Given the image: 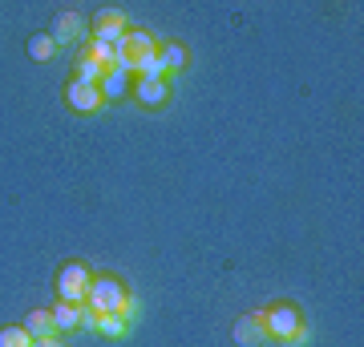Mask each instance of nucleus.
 Instances as JSON below:
<instances>
[{
	"mask_svg": "<svg viewBox=\"0 0 364 347\" xmlns=\"http://www.w3.org/2000/svg\"><path fill=\"white\" fill-rule=\"evenodd\" d=\"M102 97L105 101H117V97H126V89H130V69H122V65H114V69H105L102 73Z\"/></svg>",
	"mask_w": 364,
	"mask_h": 347,
	"instance_id": "obj_9",
	"label": "nucleus"
},
{
	"mask_svg": "<svg viewBox=\"0 0 364 347\" xmlns=\"http://www.w3.org/2000/svg\"><path fill=\"white\" fill-rule=\"evenodd\" d=\"M102 73H105L102 65L90 61V57L81 53V57H77V77H73V81H85V85H102Z\"/></svg>",
	"mask_w": 364,
	"mask_h": 347,
	"instance_id": "obj_15",
	"label": "nucleus"
},
{
	"mask_svg": "<svg viewBox=\"0 0 364 347\" xmlns=\"http://www.w3.org/2000/svg\"><path fill=\"white\" fill-rule=\"evenodd\" d=\"M49 37H53V45H57V49H61V45H77V40L85 37V16L73 13V9H69V13H61L57 21H53Z\"/></svg>",
	"mask_w": 364,
	"mask_h": 347,
	"instance_id": "obj_6",
	"label": "nucleus"
},
{
	"mask_svg": "<svg viewBox=\"0 0 364 347\" xmlns=\"http://www.w3.org/2000/svg\"><path fill=\"white\" fill-rule=\"evenodd\" d=\"M53 347H65V343H57V339H53Z\"/></svg>",
	"mask_w": 364,
	"mask_h": 347,
	"instance_id": "obj_22",
	"label": "nucleus"
},
{
	"mask_svg": "<svg viewBox=\"0 0 364 347\" xmlns=\"http://www.w3.org/2000/svg\"><path fill=\"white\" fill-rule=\"evenodd\" d=\"M126 33H130V21L122 9H102L93 16V40H102V45H122Z\"/></svg>",
	"mask_w": 364,
	"mask_h": 347,
	"instance_id": "obj_4",
	"label": "nucleus"
},
{
	"mask_svg": "<svg viewBox=\"0 0 364 347\" xmlns=\"http://www.w3.org/2000/svg\"><path fill=\"white\" fill-rule=\"evenodd\" d=\"M138 311H142V303H138L134 295H126V303H122V311H117V315H122L126 323H134V319H138Z\"/></svg>",
	"mask_w": 364,
	"mask_h": 347,
	"instance_id": "obj_18",
	"label": "nucleus"
},
{
	"mask_svg": "<svg viewBox=\"0 0 364 347\" xmlns=\"http://www.w3.org/2000/svg\"><path fill=\"white\" fill-rule=\"evenodd\" d=\"M263 315V327H267V339H291V335L304 327V319H299V311L291 307V303H279V307H272V311H259Z\"/></svg>",
	"mask_w": 364,
	"mask_h": 347,
	"instance_id": "obj_3",
	"label": "nucleus"
},
{
	"mask_svg": "<svg viewBox=\"0 0 364 347\" xmlns=\"http://www.w3.org/2000/svg\"><path fill=\"white\" fill-rule=\"evenodd\" d=\"M81 331H97V311L81 307Z\"/></svg>",
	"mask_w": 364,
	"mask_h": 347,
	"instance_id": "obj_19",
	"label": "nucleus"
},
{
	"mask_svg": "<svg viewBox=\"0 0 364 347\" xmlns=\"http://www.w3.org/2000/svg\"><path fill=\"white\" fill-rule=\"evenodd\" d=\"M308 339H312V331H308V327H299V331L291 335V339H287V347H304Z\"/></svg>",
	"mask_w": 364,
	"mask_h": 347,
	"instance_id": "obj_20",
	"label": "nucleus"
},
{
	"mask_svg": "<svg viewBox=\"0 0 364 347\" xmlns=\"http://www.w3.org/2000/svg\"><path fill=\"white\" fill-rule=\"evenodd\" d=\"M90 307L97 311V315H117L122 311V303H126V287L117 283V279H109V275H97L90 283Z\"/></svg>",
	"mask_w": 364,
	"mask_h": 347,
	"instance_id": "obj_2",
	"label": "nucleus"
},
{
	"mask_svg": "<svg viewBox=\"0 0 364 347\" xmlns=\"http://www.w3.org/2000/svg\"><path fill=\"white\" fill-rule=\"evenodd\" d=\"M53 323H57V331H77L81 327V303H57V307H53Z\"/></svg>",
	"mask_w": 364,
	"mask_h": 347,
	"instance_id": "obj_11",
	"label": "nucleus"
},
{
	"mask_svg": "<svg viewBox=\"0 0 364 347\" xmlns=\"http://www.w3.org/2000/svg\"><path fill=\"white\" fill-rule=\"evenodd\" d=\"M28 347H53V339H33Z\"/></svg>",
	"mask_w": 364,
	"mask_h": 347,
	"instance_id": "obj_21",
	"label": "nucleus"
},
{
	"mask_svg": "<svg viewBox=\"0 0 364 347\" xmlns=\"http://www.w3.org/2000/svg\"><path fill=\"white\" fill-rule=\"evenodd\" d=\"M134 93H138V101H142V105H162L170 97V85H166V81H138Z\"/></svg>",
	"mask_w": 364,
	"mask_h": 347,
	"instance_id": "obj_12",
	"label": "nucleus"
},
{
	"mask_svg": "<svg viewBox=\"0 0 364 347\" xmlns=\"http://www.w3.org/2000/svg\"><path fill=\"white\" fill-rule=\"evenodd\" d=\"M97 331L109 335V339H122V335L130 331V323L122 319V315H97Z\"/></svg>",
	"mask_w": 364,
	"mask_h": 347,
	"instance_id": "obj_16",
	"label": "nucleus"
},
{
	"mask_svg": "<svg viewBox=\"0 0 364 347\" xmlns=\"http://www.w3.org/2000/svg\"><path fill=\"white\" fill-rule=\"evenodd\" d=\"M33 339H53V331H57V323H53V311H33L25 323H21Z\"/></svg>",
	"mask_w": 364,
	"mask_h": 347,
	"instance_id": "obj_10",
	"label": "nucleus"
},
{
	"mask_svg": "<svg viewBox=\"0 0 364 347\" xmlns=\"http://www.w3.org/2000/svg\"><path fill=\"white\" fill-rule=\"evenodd\" d=\"M65 101L69 109H77V114H93V109H102V89L97 85H85V81H69L65 85Z\"/></svg>",
	"mask_w": 364,
	"mask_h": 347,
	"instance_id": "obj_8",
	"label": "nucleus"
},
{
	"mask_svg": "<svg viewBox=\"0 0 364 347\" xmlns=\"http://www.w3.org/2000/svg\"><path fill=\"white\" fill-rule=\"evenodd\" d=\"M90 283H93V275L85 263H65L57 270V295H61V303H85Z\"/></svg>",
	"mask_w": 364,
	"mask_h": 347,
	"instance_id": "obj_1",
	"label": "nucleus"
},
{
	"mask_svg": "<svg viewBox=\"0 0 364 347\" xmlns=\"http://www.w3.org/2000/svg\"><path fill=\"white\" fill-rule=\"evenodd\" d=\"M158 61H162V69H182L186 65V49H182L178 40H170V45H162V53H158Z\"/></svg>",
	"mask_w": 364,
	"mask_h": 347,
	"instance_id": "obj_14",
	"label": "nucleus"
},
{
	"mask_svg": "<svg viewBox=\"0 0 364 347\" xmlns=\"http://www.w3.org/2000/svg\"><path fill=\"white\" fill-rule=\"evenodd\" d=\"M235 343L239 347H263L267 343V327H263L259 311H251V315H239V319H235Z\"/></svg>",
	"mask_w": 364,
	"mask_h": 347,
	"instance_id": "obj_7",
	"label": "nucleus"
},
{
	"mask_svg": "<svg viewBox=\"0 0 364 347\" xmlns=\"http://www.w3.org/2000/svg\"><path fill=\"white\" fill-rule=\"evenodd\" d=\"M28 57H33V61H49V57H57V45H53L49 33H33V37H28Z\"/></svg>",
	"mask_w": 364,
	"mask_h": 347,
	"instance_id": "obj_13",
	"label": "nucleus"
},
{
	"mask_svg": "<svg viewBox=\"0 0 364 347\" xmlns=\"http://www.w3.org/2000/svg\"><path fill=\"white\" fill-rule=\"evenodd\" d=\"M154 37H150V33H138V28H134V33H126V40H122V69H138V65L146 61V57H154Z\"/></svg>",
	"mask_w": 364,
	"mask_h": 347,
	"instance_id": "obj_5",
	"label": "nucleus"
},
{
	"mask_svg": "<svg viewBox=\"0 0 364 347\" xmlns=\"http://www.w3.org/2000/svg\"><path fill=\"white\" fill-rule=\"evenodd\" d=\"M33 343V335L25 327H0V347H28Z\"/></svg>",
	"mask_w": 364,
	"mask_h": 347,
	"instance_id": "obj_17",
	"label": "nucleus"
}]
</instances>
